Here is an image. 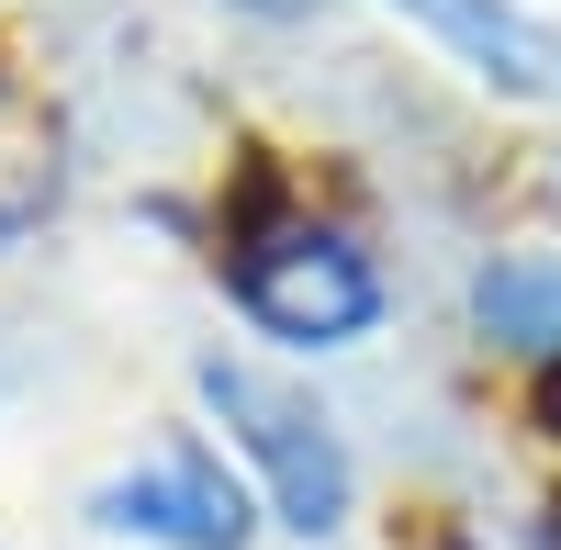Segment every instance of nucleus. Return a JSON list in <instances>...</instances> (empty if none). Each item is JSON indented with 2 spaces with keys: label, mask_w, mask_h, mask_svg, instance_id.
<instances>
[{
  "label": "nucleus",
  "mask_w": 561,
  "mask_h": 550,
  "mask_svg": "<svg viewBox=\"0 0 561 550\" xmlns=\"http://www.w3.org/2000/svg\"><path fill=\"white\" fill-rule=\"evenodd\" d=\"M57 180H68V135H57V113H45L23 79H0V248L34 237V225L57 214Z\"/></svg>",
  "instance_id": "obj_5"
},
{
  "label": "nucleus",
  "mask_w": 561,
  "mask_h": 550,
  "mask_svg": "<svg viewBox=\"0 0 561 550\" xmlns=\"http://www.w3.org/2000/svg\"><path fill=\"white\" fill-rule=\"evenodd\" d=\"M237 303L270 337H293V348H348V337H370V314H382V270H370L337 225H259L237 248Z\"/></svg>",
  "instance_id": "obj_2"
},
{
  "label": "nucleus",
  "mask_w": 561,
  "mask_h": 550,
  "mask_svg": "<svg viewBox=\"0 0 561 550\" xmlns=\"http://www.w3.org/2000/svg\"><path fill=\"white\" fill-rule=\"evenodd\" d=\"M472 326L517 359H561V259H494L472 282Z\"/></svg>",
  "instance_id": "obj_6"
},
{
  "label": "nucleus",
  "mask_w": 561,
  "mask_h": 550,
  "mask_svg": "<svg viewBox=\"0 0 561 550\" xmlns=\"http://www.w3.org/2000/svg\"><path fill=\"white\" fill-rule=\"evenodd\" d=\"M415 12L460 68H483L494 90H517V102H561V23L517 12V0H393Z\"/></svg>",
  "instance_id": "obj_4"
},
{
  "label": "nucleus",
  "mask_w": 561,
  "mask_h": 550,
  "mask_svg": "<svg viewBox=\"0 0 561 550\" xmlns=\"http://www.w3.org/2000/svg\"><path fill=\"white\" fill-rule=\"evenodd\" d=\"M90 528H113V539H169V550H248V494L225 483L203 449H180V461L113 472L102 494H90Z\"/></svg>",
  "instance_id": "obj_3"
},
{
  "label": "nucleus",
  "mask_w": 561,
  "mask_h": 550,
  "mask_svg": "<svg viewBox=\"0 0 561 550\" xmlns=\"http://www.w3.org/2000/svg\"><path fill=\"white\" fill-rule=\"evenodd\" d=\"M248 12H304V0H248Z\"/></svg>",
  "instance_id": "obj_7"
},
{
  "label": "nucleus",
  "mask_w": 561,
  "mask_h": 550,
  "mask_svg": "<svg viewBox=\"0 0 561 550\" xmlns=\"http://www.w3.org/2000/svg\"><path fill=\"white\" fill-rule=\"evenodd\" d=\"M203 404L225 416V438L248 449V472L270 483V517L280 528H304V539L348 528L359 472H348V438L325 427L314 393H293L280 371H259V359H203Z\"/></svg>",
  "instance_id": "obj_1"
}]
</instances>
